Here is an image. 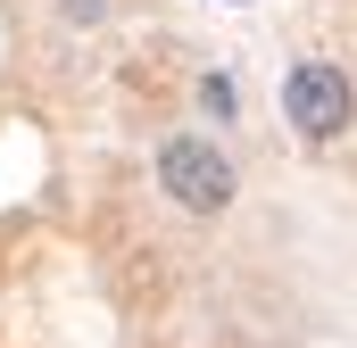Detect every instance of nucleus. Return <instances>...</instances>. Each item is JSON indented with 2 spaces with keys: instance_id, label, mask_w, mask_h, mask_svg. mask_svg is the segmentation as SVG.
Here are the masks:
<instances>
[{
  "instance_id": "nucleus-1",
  "label": "nucleus",
  "mask_w": 357,
  "mask_h": 348,
  "mask_svg": "<svg viewBox=\"0 0 357 348\" xmlns=\"http://www.w3.org/2000/svg\"><path fill=\"white\" fill-rule=\"evenodd\" d=\"M158 182H167V199L191 207V216H225L233 207V158L208 141V133H183L158 150Z\"/></svg>"
},
{
  "instance_id": "nucleus-2",
  "label": "nucleus",
  "mask_w": 357,
  "mask_h": 348,
  "mask_svg": "<svg viewBox=\"0 0 357 348\" xmlns=\"http://www.w3.org/2000/svg\"><path fill=\"white\" fill-rule=\"evenodd\" d=\"M282 116H291L307 141H333V133L349 125V75L324 67V58H299V67L282 75Z\"/></svg>"
}]
</instances>
